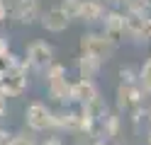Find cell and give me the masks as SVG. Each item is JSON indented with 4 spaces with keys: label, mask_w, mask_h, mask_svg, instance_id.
<instances>
[{
    "label": "cell",
    "mask_w": 151,
    "mask_h": 145,
    "mask_svg": "<svg viewBox=\"0 0 151 145\" xmlns=\"http://www.w3.org/2000/svg\"><path fill=\"white\" fill-rule=\"evenodd\" d=\"M81 48L83 53L95 56L98 61H107V58L115 53V41L102 32V34H86L81 39Z\"/></svg>",
    "instance_id": "1"
},
{
    "label": "cell",
    "mask_w": 151,
    "mask_h": 145,
    "mask_svg": "<svg viewBox=\"0 0 151 145\" xmlns=\"http://www.w3.org/2000/svg\"><path fill=\"white\" fill-rule=\"evenodd\" d=\"M49 94L56 102H68L71 99V85L66 82V70L63 65H49Z\"/></svg>",
    "instance_id": "2"
},
{
    "label": "cell",
    "mask_w": 151,
    "mask_h": 145,
    "mask_svg": "<svg viewBox=\"0 0 151 145\" xmlns=\"http://www.w3.org/2000/svg\"><path fill=\"white\" fill-rule=\"evenodd\" d=\"M24 119H27V126H29L34 133H42V131L54 126V114L46 109V104H42V102H32L27 106Z\"/></svg>",
    "instance_id": "3"
},
{
    "label": "cell",
    "mask_w": 151,
    "mask_h": 145,
    "mask_svg": "<svg viewBox=\"0 0 151 145\" xmlns=\"http://www.w3.org/2000/svg\"><path fill=\"white\" fill-rule=\"evenodd\" d=\"M27 61H29L34 68H39V70H44V68L54 65V48L46 44V41H34L29 44V48H27Z\"/></svg>",
    "instance_id": "4"
},
{
    "label": "cell",
    "mask_w": 151,
    "mask_h": 145,
    "mask_svg": "<svg viewBox=\"0 0 151 145\" xmlns=\"http://www.w3.org/2000/svg\"><path fill=\"white\" fill-rule=\"evenodd\" d=\"M42 24H44L46 32L59 34V32H63V29L71 24V15L66 12L61 5L59 7H51V10H46V12L42 15Z\"/></svg>",
    "instance_id": "5"
},
{
    "label": "cell",
    "mask_w": 151,
    "mask_h": 145,
    "mask_svg": "<svg viewBox=\"0 0 151 145\" xmlns=\"http://www.w3.org/2000/svg\"><path fill=\"white\" fill-rule=\"evenodd\" d=\"M139 104H141V97H139V90L134 87V82H122L117 87V109L132 111V109H139Z\"/></svg>",
    "instance_id": "6"
},
{
    "label": "cell",
    "mask_w": 151,
    "mask_h": 145,
    "mask_svg": "<svg viewBox=\"0 0 151 145\" xmlns=\"http://www.w3.org/2000/svg\"><path fill=\"white\" fill-rule=\"evenodd\" d=\"M71 99L81 102L83 106L95 102V99H98V90H95V85H93V80L81 77L78 82H73V85H71Z\"/></svg>",
    "instance_id": "7"
},
{
    "label": "cell",
    "mask_w": 151,
    "mask_h": 145,
    "mask_svg": "<svg viewBox=\"0 0 151 145\" xmlns=\"http://www.w3.org/2000/svg\"><path fill=\"white\" fill-rule=\"evenodd\" d=\"M78 19H83V22H100V19H105V5L100 0H83L81 10H78Z\"/></svg>",
    "instance_id": "8"
},
{
    "label": "cell",
    "mask_w": 151,
    "mask_h": 145,
    "mask_svg": "<svg viewBox=\"0 0 151 145\" xmlns=\"http://www.w3.org/2000/svg\"><path fill=\"white\" fill-rule=\"evenodd\" d=\"M105 34L112 39V41H117V39L127 32V17H122L119 12H110V15H105Z\"/></svg>",
    "instance_id": "9"
},
{
    "label": "cell",
    "mask_w": 151,
    "mask_h": 145,
    "mask_svg": "<svg viewBox=\"0 0 151 145\" xmlns=\"http://www.w3.org/2000/svg\"><path fill=\"white\" fill-rule=\"evenodd\" d=\"M100 63H102V61H98L95 56L83 53V56L78 58V73H81V77H86V80H93V77L98 75V70H100Z\"/></svg>",
    "instance_id": "10"
},
{
    "label": "cell",
    "mask_w": 151,
    "mask_h": 145,
    "mask_svg": "<svg viewBox=\"0 0 151 145\" xmlns=\"http://www.w3.org/2000/svg\"><path fill=\"white\" fill-rule=\"evenodd\" d=\"M15 15H17L20 22H27V24H29L32 19L39 15V5H37V0H17Z\"/></svg>",
    "instance_id": "11"
},
{
    "label": "cell",
    "mask_w": 151,
    "mask_h": 145,
    "mask_svg": "<svg viewBox=\"0 0 151 145\" xmlns=\"http://www.w3.org/2000/svg\"><path fill=\"white\" fill-rule=\"evenodd\" d=\"M139 82H141V87H144V92H151V58L141 65V70H139Z\"/></svg>",
    "instance_id": "12"
},
{
    "label": "cell",
    "mask_w": 151,
    "mask_h": 145,
    "mask_svg": "<svg viewBox=\"0 0 151 145\" xmlns=\"http://www.w3.org/2000/svg\"><path fill=\"white\" fill-rule=\"evenodd\" d=\"M124 5L129 7L132 15H144L146 10H149V0H127Z\"/></svg>",
    "instance_id": "13"
},
{
    "label": "cell",
    "mask_w": 151,
    "mask_h": 145,
    "mask_svg": "<svg viewBox=\"0 0 151 145\" xmlns=\"http://www.w3.org/2000/svg\"><path fill=\"white\" fill-rule=\"evenodd\" d=\"M81 3H83V0H63V3H61V7H63V10H66V12H68L71 17H78Z\"/></svg>",
    "instance_id": "14"
},
{
    "label": "cell",
    "mask_w": 151,
    "mask_h": 145,
    "mask_svg": "<svg viewBox=\"0 0 151 145\" xmlns=\"http://www.w3.org/2000/svg\"><path fill=\"white\" fill-rule=\"evenodd\" d=\"M7 145H34V138L32 135H12V140Z\"/></svg>",
    "instance_id": "15"
},
{
    "label": "cell",
    "mask_w": 151,
    "mask_h": 145,
    "mask_svg": "<svg viewBox=\"0 0 151 145\" xmlns=\"http://www.w3.org/2000/svg\"><path fill=\"white\" fill-rule=\"evenodd\" d=\"M42 145H63V143H61L59 138H46V140H44Z\"/></svg>",
    "instance_id": "16"
},
{
    "label": "cell",
    "mask_w": 151,
    "mask_h": 145,
    "mask_svg": "<svg viewBox=\"0 0 151 145\" xmlns=\"http://www.w3.org/2000/svg\"><path fill=\"white\" fill-rule=\"evenodd\" d=\"M105 3H110V5H124L127 0H105Z\"/></svg>",
    "instance_id": "17"
},
{
    "label": "cell",
    "mask_w": 151,
    "mask_h": 145,
    "mask_svg": "<svg viewBox=\"0 0 151 145\" xmlns=\"http://www.w3.org/2000/svg\"><path fill=\"white\" fill-rule=\"evenodd\" d=\"M100 145H112V143H100Z\"/></svg>",
    "instance_id": "18"
},
{
    "label": "cell",
    "mask_w": 151,
    "mask_h": 145,
    "mask_svg": "<svg viewBox=\"0 0 151 145\" xmlns=\"http://www.w3.org/2000/svg\"><path fill=\"white\" fill-rule=\"evenodd\" d=\"M149 116H151V109H149Z\"/></svg>",
    "instance_id": "19"
}]
</instances>
